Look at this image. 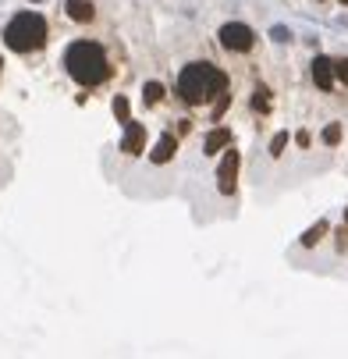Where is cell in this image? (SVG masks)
<instances>
[{
    "mask_svg": "<svg viewBox=\"0 0 348 359\" xmlns=\"http://www.w3.org/2000/svg\"><path fill=\"white\" fill-rule=\"evenodd\" d=\"M224 146H231V128H214V132L207 135V153H217V149H224Z\"/></svg>",
    "mask_w": 348,
    "mask_h": 359,
    "instance_id": "obj_10",
    "label": "cell"
},
{
    "mask_svg": "<svg viewBox=\"0 0 348 359\" xmlns=\"http://www.w3.org/2000/svg\"><path fill=\"white\" fill-rule=\"evenodd\" d=\"M64 72H68L78 86L92 89V86H104V82L111 79V57H107V50L99 46V43L78 39V43H71V46L64 50Z\"/></svg>",
    "mask_w": 348,
    "mask_h": 359,
    "instance_id": "obj_2",
    "label": "cell"
},
{
    "mask_svg": "<svg viewBox=\"0 0 348 359\" xmlns=\"http://www.w3.org/2000/svg\"><path fill=\"white\" fill-rule=\"evenodd\" d=\"M4 43L15 50V54H32L46 43V18L36 15V11H22L8 22L4 29Z\"/></svg>",
    "mask_w": 348,
    "mask_h": 359,
    "instance_id": "obj_3",
    "label": "cell"
},
{
    "mask_svg": "<svg viewBox=\"0 0 348 359\" xmlns=\"http://www.w3.org/2000/svg\"><path fill=\"white\" fill-rule=\"evenodd\" d=\"M142 96H146V104H160V100H164V86L160 82H146Z\"/></svg>",
    "mask_w": 348,
    "mask_h": 359,
    "instance_id": "obj_11",
    "label": "cell"
},
{
    "mask_svg": "<svg viewBox=\"0 0 348 359\" xmlns=\"http://www.w3.org/2000/svg\"><path fill=\"white\" fill-rule=\"evenodd\" d=\"M64 11H68L71 22H92V15H96L89 0H68V8H64Z\"/></svg>",
    "mask_w": 348,
    "mask_h": 359,
    "instance_id": "obj_9",
    "label": "cell"
},
{
    "mask_svg": "<svg viewBox=\"0 0 348 359\" xmlns=\"http://www.w3.org/2000/svg\"><path fill=\"white\" fill-rule=\"evenodd\" d=\"M313 82H316L323 93H330V89H334V61L316 57V61H313Z\"/></svg>",
    "mask_w": 348,
    "mask_h": 359,
    "instance_id": "obj_6",
    "label": "cell"
},
{
    "mask_svg": "<svg viewBox=\"0 0 348 359\" xmlns=\"http://www.w3.org/2000/svg\"><path fill=\"white\" fill-rule=\"evenodd\" d=\"M323 235H327V221H320V224H313V228H309V231L302 235V245H316V242H320Z\"/></svg>",
    "mask_w": 348,
    "mask_h": 359,
    "instance_id": "obj_12",
    "label": "cell"
},
{
    "mask_svg": "<svg viewBox=\"0 0 348 359\" xmlns=\"http://www.w3.org/2000/svg\"><path fill=\"white\" fill-rule=\"evenodd\" d=\"M142 142H146V128L128 118L125 121V142H121V149L128 153V157H135V153H142Z\"/></svg>",
    "mask_w": 348,
    "mask_h": 359,
    "instance_id": "obj_5",
    "label": "cell"
},
{
    "mask_svg": "<svg viewBox=\"0 0 348 359\" xmlns=\"http://www.w3.org/2000/svg\"><path fill=\"white\" fill-rule=\"evenodd\" d=\"M284 146H288V132H281V135L270 142V153H274V157H281V153H284Z\"/></svg>",
    "mask_w": 348,
    "mask_h": 359,
    "instance_id": "obj_15",
    "label": "cell"
},
{
    "mask_svg": "<svg viewBox=\"0 0 348 359\" xmlns=\"http://www.w3.org/2000/svg\"><path fill=\"white\" fill-rule=\"evenodd\" d=\"M253 107H256V111H267V107H270V96H267V89H260V93H256Z\"/></svg>",
    "mask_w": 348,
    "mask_h": 359,
    "instance_id": "obj_16",
    "label": "cell"
},
{
    "mask_svg": "<svg viewBox=\"0 0 348 359\" xmlns=\"http://www.w3.org/2000/svg\"><path fill=\"white\" fill-rule=\"evenodd\" d=\"M235 175H238V149H231L221 164V192H235Z\"/></svg>",
    "mask_w": 348,
    "mask_h": 359,
    "instance_id": "obj_7",
    "label": "cell"
},
{
    "mask_svg": "<svg viewBox=\"0 0 348 359\" xmlns=\"http://www.w3.org/2000/svg\"><path fill=\"white\" fill-rule=\"evenodd\" d=\"M228 93V75L210 61H192L178 75V96L188 107H210Z\"/></svg>",
    "mask_w": 348,
    "mask_h": 359,
    "instance_id": "obj_1",
    "label": "cell"
},
{
    "mask_svg": "<svg viewBox=\"0 0 348 359\" xmlns=\"http://www.w3.org/2000/svg\"><path fill=\"white\" fill-rule=\"evenodd\" d=\"M337 139H341V125H327V132H323V142H327V146H337Z\"/></svg>",
    "mask_w": 348,
    "mask_h": 359,
    "instance_id": "obj_13",
    "label": "cell"
},
{
    "mask_svg": "<svg viewBox=\"0 0 348 359\" xmlns=\"http://www.w3.org/2000/svg\"><path fill=\"white\" fill-rule=\"evenodd\" d=\"M114 114H118V121H128V100L125 96L114 100Z\"/></svg>",
    "mask_w": 348,
    "mask_h": 359,
    "instance_id": "obj_14",
    "label": "cell"
},
{
    "mask_svg": "<svg viewBox=\"0 0 348 359\" xmlns=\"http://www.w3.org/2000/svg\"><path fill=\"white\" fill-rule=\"evenodd\" d=\"M341 4H348V0H341Z\"/></svg>",
    "mask_w": 348,
    "mask_h": 359,
    "instance_id": "obj_18",
    "label": "cell"
},
{
    "mask_svg": "<svg viewBox=\"0 0 348 359\" xmlns=\"http://www.w3.org/2000/svg\"><path fill=\"white\" fill-rule=\"evenodd\" d=\"M334 75H337V79L348 86V61H337V65H334Z\"/></svg>",
    "mask_w": 348,
    "mask_h": 359,
    "instance_id": "obj_17",
    "label": "cell"
},
{
    "mask_svg": "<svg viewBox=\"0 0 348 359\" xmlns=\"http://www.w3.org/2000/svg\"><path fill=\"white\" fill-rule=\"evenodd\" d=\"M174 149H178V142H174V135H164L160 142H157V149L149 153V161L153 164H167L171 157H174Z\"/></svg>",
    "mask_w": 348,
    "mask_h": 359,
    "instance_id": "obj_8",
    "label": "cell"
},
{
    "mask_svg": "<svg viewBox=\"0 0 348 359\" xmlns=\"http://www.w3.org/2000/svg\"><path fill=\"white\" fill-rule=\"evenodd\" d=\"M221 46L231 50V54H249L256 46V32L245 22H228V25H221Z\"/></svg>",
    "mask_w": 348,
    "mask_h": 359,
    "instance_id": "obj_4",
    "label": "cell"
},
{
    "mask_svg": "<svg viewBox=\"0 0 348 359\" xmlns=\"http://www.w3.org/2000/svg\"><path fill=\"white\" fill-rule=\"evenodd\" d=\"M344 221H348V214H344Z\"/></svg>",
    "mask_w": 348,
    "mask_h": 359,
    "instance_id": "obj_19",
    "label": "cell"
}]
</instances>
